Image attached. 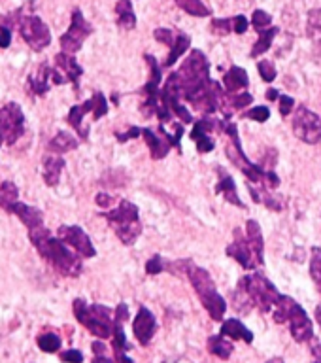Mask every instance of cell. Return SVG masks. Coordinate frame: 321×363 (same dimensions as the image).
<instances>
[{
    "mask_svg": "<svg viewBox=\"0 0 321 363\" xmlns=\"http://www.w3.org/2000/svg\"><path fill=\"white\" fill-rule=\"evenodd\" d=\"M29 241L36 248V252L40 254V258H44L63 277H80L81 269H83L81 255L78 252H72L69 244H64L59 236L55 238L46 227L29 231Z\"/></svg>",
    "mask_w": 321,
    "mask_h": 363,
    "instance_id": "1",
    "label": "cell"
},
{
    "mask_svg": "<svg viewBox=\"0 0 321 363\" xmlns=\"http://www.w3.org/2000/svg\"><path fill=\"white\" fill-rule=\"evenodd\" d=\"M280 292L270 282L269 278L261 272H253L240 278L238 288L235 292L233 303L238 312H250L252 309H259L261 312L274 311L276 303L280 299Z\"/></svg>",
    "mask_w": 321,
    "mask_h": 363,
    "instance_id": "2",
    "label": "cell"
},
{
    "mask_svg": "<svg viewBox=\"0 0 321 363\" xmlns=\"http://www.w3.org/2000/svg\"><path fill=\"white\" fill-rule=\"evenodd\" d=\"M0 25H6L10 29L18 27L19 35L33 52H42L52 44V33L44 21L35 13H27L25 8H18L16 12L8 13L6 18H0Z\"/></svg>",
    "mask_w": 321,
    "mask_h": 363,
    "instance_id": "3",
    "label": "cell"
},
{
    "mask_svg": "<svg viewBox=\"0 0 321 363\" xmlns=\"http://www.w3.org/2000/svg\"><path fill=\"white\" fill-rule=\"evenodd\" d=\"M272 318L278 323H287L291 337L297 342H308L314 337V325H312V320L308 318L306 311L297 301L287 295H280V299L272 311Z\"/></svg>",
    "mask_w": 321,
    "mask_h": 363,
    "instance_id": "4",
    "label": "cell"
},
{
    "mask_svg": "<svg viewBox=\"0 0 321 363\" xmlns=\"http://www.w3.org/2000/svg\"><path fill=\"white\" fill-rule=\"evenodd\" d=\"M74 316L97 339H110L114 335L115 314L104 305H87L83 299H74Z\"/></svg>",
    "mask_w": 321,
    "mask_h": 363,
    "instance_id": "5",
    "label": "cell"
},
{
    "mask_svg": "<svg viewBox=\"0 0 321 363\" xmlns=\"http://www.w3.org/2000/svg\"><path fill=\"white\" fill-rule=\"evenodd\" d=\"M187 277H189L191 284H193V288H195L197 295H199V299H201L202 306H204L208 314H210V318L216 320V322H221L225 316V312H227V303H225L223 297L218 294V289H216V284H214L210 272H208L206 269H202V267L189 265V269H187Z\"/></svg>",
    "mask_w": 321,
    "mask_h": 363,
    "instance_id": "6",
    "label": "cell"
},
{
    "mask_svg": "<svg viewBox=\"0 0 321 363\" xmlns=\"http://www.w3.org/2000/svg\"><path fill=\"white\" fill-rule=\"evenodd\" d=\"M103 216L108 219V224L115 231L117 238L127 246L134 244V241L142 233V224L138 219V207L132 204L131 201H121L119 207L110 210V212H104Z\"/></svg>",
    "mask_w": 321,
    "mask_h": 363,
    "instance_id": "7",
    "label": "cell"
},
{
    "mask_svg": "<svg viewBox=\"0 0 321 363\" xmlns=\"http://www.w3.org/2000/svg\"><path fill=\"white\" fill-rule=\"evenodd\" d=\"M91 35L93 25L83 18V13H81L80 8H76L74 12H72V21H70L69 30L59 38L61 50H63L64 53L74 55V53L80 52L81 46H83V42H86Z\"/></svg>",
    "mask_w": 321,
    "mask_h": 363,
    "instance_id": "8",
    "label": "cell"
},
{
    "mask_svg": "<svg viewBox=\"0 0 321 363\" xmlns=\"http://www.w3.org/2000/svg\"><path fill=\"white\" fill-rule=\"evenodd\" d=\"M0 131L4 144L13 146L25 133V114L18 103H8L0 108Z\"/></svg>",
    "mask_w": 321,
    "mask_h": 363,
    "instance_id": "9",
    "label": "cell"
},
{
    "mask_svg": "<svg viewBox=\"0 0 321 363\" xmlns=\"http://www.w3.org/2000/svg\"><path fill=\"white\" fill-rule=\"evenodd\" d=\"M293 133L306 144H317L321 140V117L306 106H298L293 115Z\"/></svg>",
    "mask_w": 321,
    "mask_h": 363,
    "instance_id": "10",
    "label": "cell"
},
{
    "mask_svg": "<svg viewBox=\"0 0 321 363\" xmlns=\"http://www.w3.org/2000/svg\"><path fill=\"white\" fill-rule=\"evenodd\" d=\"M57 236L64 244H69L74 252H78L81 258H86V260L97 255V250L93 246L91 238H89L86 231L81 229L80 225H61L57 231Z\"/></svg>",
    "mask_w": 321,
    "mask_h": 363,
    "instance_id": "11",
    "label": "cell"
},
{
    "mask_svg": "<svg viewBox=\"0 0 321 363\" xmlns=\"http://www.w3.org/2000/svg\"><path fill=\"white\" fill-rule=\"evenodd\" d=\"M225 252H227L229 258L238 261L246 271H253V269L259 267L257 260H255V255H253L252 248L247 244V238H240V231L238 229L235 231V242H230Z\"/></svg>",
    "mask_w": 321,
    "mask_h": 363,
    "instance_id": "12",
    "label": "cell"
},
{
    "mask_svg": "<svg viewBox=\"0 0 321 363\" xmlns=\"http://www.w3.org/2000/svg\"><path fill=\"white\" fill-rule=\"evenodd\" d=\"M155 331H157V322H155L153 312L146 309V306H140L134 322H132V333L136 337V340L142 346L149 345V340L153 339Z\"/></svg>",
    "mask_w": 321,
    "mask_h": 363,
    "instance_id": "13",
    "label": "cell"
},
{
    "mask_svg": "<svg viewBox=\"0 0 321 363\" xmlns=\"http://www.w3.org/2000/svg\"><path fill=\"white\" fill-rule=\"evenodd\" d=\"M53 63H55L53 67L61 72V76H63L66 83H72L76 89L80 87V78L83 76V69L78 64L74 55L61 52L53 57Z\"/></svg>",
    "mask_w": 321,
    "mask_h": 363,
    "instance_id": "14",
    "label": "cell"
},
{
    "mask_svg": "<svg viewBox=\"0 0 321 363\" xmlns=\"http://www.w3.org/2000/svg\"><path fill=\"white\" fill-rule=\"evenodd\" d=\"M8 212L13 214V216H18L29 231L44 227V214H42L40 208L30 207V204H25V202L18 201L12 208H10V210H8Z\"/></svg>",
    "mask_w": 321,
    "mask_h": 363,
    "instance_id": "15",
    "label": "cell"
},
{
    "mask_svg": "<svg viewBox=\"0 0 321 363\" xmlns=\"http://www.w3.org/2000/svg\"><path fill=\"white\" fill-rule=\"evenodd\" d=\"M93 108H95V106H93V98H89V100H86L83 104H76V106H72L69 115H66V121L70 123V127L74 129L81 140H86L87 137H89V127L83 123V117H86V114L93 112Z\"/></svg>",
    "mask_w": 321,
    "mask_h": 363,
    "instance_id": "16",
    "label": "cell"
},
{
    "mask_svg": "<svg viewBox=\"0 0 321 363\" xmlns=\"http://www.w3.org/2000/svg\"><path fill=\"white\" fill-rule=\"evenodd\" d=\"M64 159L63 156H57V154H47L44 157V163H42V178L46 182V185L49 188H55L61 180V173L64 168Z\"/></svg>",
    "mask_w": 321,
    "mask_h": 363,
    "instance_id": "17",
    "label": "cell"
},
{
    "mask_svg": "<svg viewBox=\"0 0 321 363\" xmlns=\"http://www.w3.org/2000/svg\"><path fill=\"white\" fill-rule=\"evenodd\" d=\"M27 83H29V89L33 91V95H36V97H44V95L49 91V87L53 86L52 83V67H49L47 63H42L35 74L29 76Z\"/></svg>",
    "mask_w": 321,
    "mask_h": 363,
    "instance_id": "18",
    "label": "cell"
},
{
    "mask_svg": "<svg viewBox=\"0 0 321 363\" xmlns=\"http://www.w3.org/2000/svg\"><path fill=\"white\" fill-rule=\"evenodd\" d=\"M246 238L250 248H252L255 260L259 265H263V254H264V244H263V233H261V225L255 219H250L246 224Z\"/></svg>",
    "mask_w": 321,
    "mask_h": 363,
    "instance_id": "19",
    "label": "cell"
},
{
    "mask_svg": "<svg viewBox=\"0 0 321 363\" xmlns=\"http://www.w3.org/2000/svg\"><path fill=\"white\" fill-rule=\"evenodd\" d=\"M219 333L227 337V339H235V340H244V342H253V333L250 329L240 322V320H236V318H229V320H225L221 323V331Z\"/></svg>",
    "mask_w": 321,
    "mask_h": 363,
    "instance_id": "20",
    "label": "cell"
},
{
    "mask_svg": "<svg viewBox=\"0 0 321 363\" xmlns=\"http://www.w3.org/2000/svg\"><path fill=\"white\" fill-rule=\"evenodd\" d=\"M80 146V140L72 137L70 133L66 131H59L52 140H49V144H47V150L49 154H57V156H63L66 151H72L76 150Z\"/></svg>",
    "mask_w": 321,
    "mask_h": 363,
    "instance_id": "21",
    "label": "cell"
},
{
    "mask_svg": "<svg viewBox=\"0 0 321 363\" xmlns=\"http://www.w3.org/2000/svg\"><path fill=\"white\" fill-rule=\"evenodd\" d=\"M218 174H219V184H218V188H216V191H218V193H223L225 201L227 202L235 204V207L244 208V202L238 199V193H236L235 180L230 178L229 174L225 173L223 168H218Z\"/></svg>",
    "mask_w": 321,
    "mask_h": 363,
    "instance_id": "22",
    "label": "cell"
},
{
    "mask_svg": "<svg viewBox=\"0 0 321 363\" xmlns=\"http://www.w3.org/2000/svg\"><path fill=\"white\" fill-rule=\"evenodd\" d=\"M142 134H144V140L148 142L149 150H151V157H153V159H163V157L167 156L168 150H170V142L165 139V134L160 133L163 137H157V133H153L151 129H142Z\"/></svg>",
    "mask_w": 321,
    "mask_h": 363,
    "instance_id": "23",
    "label": "cell"
},
{
    "mask_svg": "<svg viewBox=\"0 0 321 363\" xmlns=\"http://www.w3.org/2000/svg\"><path fill=\"white\" fill-rule=\"evenodd\" d=\"M223 86L227 93H238L240 89H246L250 86L247 80V72L240 67H233V69L223 76Z\"/></svg>",
    "mask_w": 321,
    "mask_h": 363,
    "instance_id": "24",
    "label": "cell"
},
{
    "mask_svg": "<svg viewBox=\"0 0 321 363\" xmlns=\"http://www.w3.org/2000/svg\"><path fill=\"white\" fill-rule=\"evenodd\" d=\"M115 13H117V25L121 29L132 30L136 27V16H134V10H132L131 0H117Z\"/></svg>",
    "mask_w": 321,
    "mask_h": 363,
    "instance_id": "25",
    "label": "cell"
},
{
    "mask_svg": "<svg viewBox=\"0 0 321 363\" xmlns=\"http://www.w3.org/2000/svg\"><path fill=\"white\" fill-rule=\"evenodd\" d=\"M208 350L214 356L221 357V359H229L230 354H233V345H230L227 337H223V335H216V337L208 339Z\"/></svg>",
    "mask_w": 321,
    "mask_h": 363,
    "instance_id": "26",
    "label": "cell"
},
{
    "mask_svg": "<svg viewBox=\"0 0 321 363\" xmlns=\"http://www.w3.org/2000/svg\"><path fill=\"white\" fill-rule=\"evenodd\" d=\"M278 27H269V29H264L259 33V40L253 44V50H252V57H259V55H263L270 50V44L274 40V36L278 35Z\"/></svg>",
    "mask_w": 321,
    "mask_h": 363,
    "instance_id": "27",
    "label": "cell"
},
{
    "mask_svg": "<svg viewBox=\"0 0 321 363\" xmlns=\"http://www.w3.org/2000/svg\"><path fill=\"white\" fill-rule=\"evenodd\" d=\"M19 201V190L18 185L6 180V182H2L0 184V207L4 208V210H10V208Z\"/></svg>",
    "mask_w": 321,
    "mask_h": 363,
    "instance_id": "28",
    "label": "cell"
},
{
    "mask_svg": "<svg viewBox=\"0 0 321 363\" xmlns=\"http://www.w3.org/2000/svg\"><path fill=\"white\" fill-rule=\"evenodd\" d=\"M189 44H191V38L187 35H184V33H178V38H176V42L173 44V47H170V53H168L167 61H165V67H173L176 61H178L182 55H184L187 50H189Z\"/></svg>",
    "mask_w": 321,
    "mask_h": 363,
    "instance_id": "29",
    "label": "cell"
},
{
    "mask_svg": "<svg viewBox=\"0 0 321 363\" xmlns=\"http://www.w3.org/2000/svg\"><path fill=\"white\" fill-rule=\"evenodd\" d=\"M178 8H182L185 13H189L193 18H208L210 8L202 4V0H174Z\"/></svg>",
    "mask_w": 321,
    "mask_h": 363,
    "instance_id": "30",
    "label": "cell"
},
{
    "mask_svg": "<svg viewBox=\"0 0 321 363\" xmlns=\"http://www.w3.org/2000/svg\"><path fill=\"white\" fill-rule=\"evenodd\" d=\"M191 139L197 142V150H199V154H208V151L214 150V140L208 137L206 131H204L199 123H195V127L191 131Z\"/></svg>",
    "mask_w": 321,
    "mask_h": 363,
    "instance_id": "31",
    "label": "cell"
},
{
    "mask_svg": "<svg viewBox=\"0 0 321 363\" xmlns=\"http://www.w3.org/2000/svg\"><path fill=\"white\" fill-rule=\"evenodd\" d=\"M253 103V97L250 93H225L223 106H230V112L233 110H242L250 106Z\"/></svg>",
    "mask_w": 321,
    "mask_h": 363,
    "instance_id": "32",
    "label": "cell"
},
{
    "mask_svg": "<svg viewBox=\"0 0 321 363\" xmlns=\"http://www.w3.org/2000/svg\"><path fill=\"white\" fill-rule=\"evenodd\" d=\"M36 345L46 354H55L61 348V337L57 333H42L36 339Z\"/></svg>",
    "mask_w": 321,
    "mask_h": 363,
    "instance_id": "33",
    "label": "cell"
},
{
    "mask_svg": "<svg viewBox=\"0 0 321 363\" xmlns=\"http://www.w3.org/2000/svg\"><path fill=\"white\" fill-rule=\"evenodd\" d=\"M310 275H312V280H314L315 286H317V292L321 294V248H312Z\"/></svg>",
    "mask_w": 321,
    "mask_h": 363,
    "instance_id": "34",
    "label": "cell"
},
{
    "mask_svg": "<svg viewBox=\"0 0 321 363\" xmlns=\"http://www.w3.org/2000/svg\"><path fill=\"white\" fill-rule=\"evenodd\" d=\"M93 117L95 120H100V117H104V115L108 114V100H106V97H104L103 93L100 91H95L93 93Z\"/></svg>",
    "mask_w": 321,
    "mask_h": 363,
    "instance_id": "35",
    "label": "cell"
},
{
    "mask_svg": "<svg viewBox=\"0 0 321 363\" xmlns=\"http://www.w3.org/2000/svg\"><path fill=\"white\" fill-rule=\"evenodd\" d=\"M270 23H272V16H269L267 12H263V10H255L252 16V25L255 27V30L257 33H261V30L269 29Z\"/></svg>",
    "mask_w": 321,
    "mask_h": 363,
    "instance_id": "36",
    "label": "cell"
},
{
    "mask_svg": "<svg viewBox=\"0 0 321 363\" xmlns=\"http://www.w3.org/2000/svg\"><path fill=\"white\" fill-rule=\"evenodd\" d=\"M244 117L257 121V123H264L270 117V110L267 106H253L252 110H247L246 114H244Z\"/></svg>",
    "mask_w": 321,
    "mask_h": 363,
    "instance_id": "37",
    "label": "cell"
},
{
    "mask_svg": "<svg viewBox=\"0 0 321 363\" xmlns=\"http://www.w3.org/2000/svg\"><path fill=\"white\" fill-rule=\"evenodd\" d=\"M155 40L163 42V44H167L168 47H173V44L176 42V38H178V33L173 29H157L153 33Z\"/></svg>",
    "mask_w": 321,
    "mask_h": 363,
    "instance_id": "38",
    "label": "cell"
},
{
    "mask_svg": "<svg viewBox=\"0 0 321 363\" xmlns=\"http://www.w3.org/2000/svg\"><path fill=\"white\" fill-rule=\"evenodd\" d=\"M210 29H212V33H216L219 36L229 35L230 30H233V19H214Z\"/></svg>",
    "mask_w": 321,
    "mask_h": 363,
    "instance_id": "39",
    "label": "cell"
},
{
    "mask_svg": "<svg viewBox=\"0 0 321 363\" xmlns=\"http://www.w3.org/2000/svg\"><path fill=\"white\" fill-rule=\"evenodd\" d=\"M257 70L264 81H274L276 69H274V64L270 63V61H259Z\"/></svg>",
    "mask_w": 321,
    "mask_h": 363,
    "instance_id": "40",
    "label": "cell"
},
{
    "mask_svg": "<svg viewBox=\"0 0 321 363\" xmlns=\"http://www.w3.org/2000/svg\"><path fill=\"white\" fill-rule=\"evenodd\" d=\"M61 362L63 363H83V354L76 348H70V350H64L59 354Z\"/></svg>",
    "mask_w": 321,
    "mask_h": 363,
    "instance_id": "41",
    "label": "cell"
},
{
    "mask_svg": "<svg viewBox=\"0 0 321 363\" xmlns=\"http://www.w3.org/2000/svg\"><path fill=\"white\" fill-rule=\"evenodd\" d=\"M165 269V263H163V258L160 255H153L151 260L146 263V272L148 275H159Z\"/></svg>",
    "mask_w": 321,
    "mask_h": 363,
    "instance_id": "42",
    "label": "cell"
},
{
    "mask_svg": "<svg viewBox=\"0 0 321 363\" xmlns=\"http://www.w3.org/2000/svg\"><path fill=\"white\" fill-rule=\"evenodd\" d=\"M293 108H295V100H293V97H289V95H281L280 97V114L286 117V115L291 114Z\"/></svg>",
    "mask_w": 321,
    "mask_h": 363,
    "instance_id": "43",
    "label": "cell"
},
{
    "mask_svg": "<svg viewBox=\"0 0 321 363\" xmlns=\"http://www.w3.org/2000/svg\"><path fill=\"white\" fill-rule=\"evenodd\" d=\"M10 42H12V29L6 25H0V47L6 50L10 47Z\"/></svg>",
    "mask_w": 321,
    "mask_h": 363,
    "instance_id": "44",
    "label": "cell"
},
{
    "mask_svg": "<svg viewBox=\"0 0 321 363\" xmlns=\"http://www.w3.org/2000/svg\"><path fill=\"white\" fill-rule=\"evenodd\" d=\"M233 30H235L236 35H244L247 30V19L244 16H236L233 18Z\"/></svg>",
    "mask_w": 321,
    "mask_h": 363,
    "instance_id": "45",
    "label": "cell"
},
{
    "mask_svg": "<svg viewBox=\"0 0 321 363\" xmlns=\"http://www.w3.org/2000/svg\"><path fill=\"white\" fill-rule=\"evenodd\" d=\"M138 134H142V129H140V127H131V129H129V131H127L125 134H115V137H117V140H119V142H127V140L136 139Z\"/></svg>",
    "mask_w": 321,
    "mask_h": 363,
    "instance_id": "46",
    "label": "cell"
},
{
    "mask_svg": "<svg viewBox=\"0 0 321 363\" xmlns=\"http://www.w3.org/2000/svg\"><path fill=\"white\" fill-rule=\"evenodd\" d=\"M95 201H97V204H98V207H100V208H108L110 204L114 202V197L106 195V193H98L97 199H95Z\"/></svg>",
    "mask_w": 321,
    "mask_h": 363,
    "instance_id": "47",
    "label": "cell"
},
{
    "mask_svg": "<svg viewBox=\"0 0 321 363\" xmlns=\"http://www.w3.org/2000/svg\"><path fill=\"white\" fill-rule=\"evenodd\" d=\"M114 354H115V359H117V363H134L131 357L127 356V350H114Z\"/></svg>",
    "mask_w": 321,
    "mask_h": 363,
    "instance_id": "48",
    "label": "cell"
},
{
    "mask_svg": "<svg viewBox=\"0 0 321 363\" xmlns=\"http://www.w3.org/2000/svg\"><path fill=\"white\" fill-rule=\"evenodd\" d=\"M93 363H114L112 359H110L106 354H95V357H93Z\"/></svg>",
    "mask_w": 321,
    "mask_h": 363,
    "instance_id": "49",
    "label": "cell"
},
{
    "mask_svg": "<svg viewBox=\"0 0 321 363\" xmlns=\"http://www.w3.org/2000/svg\"><path fill=\"white\" fill-rule=\"evenodd\" d=\"M280 91L278 89H267V98L269 100H280Z\"/></svg>",
    "mask_w": 321,
    "mask_h": 363,
    "instance_id": "50",
    "label": "cell"
},
{
    "mask_svg": "<svg viewBox=\"0 0 321 363\" xmlns=\"http://www.w3.org/2000/svg\"><path fill=\"white\" fill-rule=\"evenodd\" d=\"M314 362L321 363V345H317L314 348Z\"/></svg>",
    "mask_w": 321,
    "mask_h": 363,
    "instance_id": "51",
    "label": "cell"
},
{
    "mask_svg": "<svg viewBox=\"0 0 321 363\" xmlns=\"http://www.w3.org/2000/svg\"><path fill=\"white\" fill-rule=\"evenodd\" d=\"M315 320H317V323L321 325V305L315 309Z\"/></svg>",
    "mask_w": 321,
    "mask_h": 363,
    "instance_id": "52",
    "label": "cell"
},
{
    "mask_svg": "<svg viewBox=\"0 0 321 363\" xmlns=\"http://www.w3.org/2000/svg\"><path fill=\"white\" fill-rule=\"evenodd\" d=\"M267 363H284V359H281V357H272V359H269Z\"/></svg>",
    "mask_w": 321,
    "mask_h": 363,
    "instance_id": "53",
    "label": "cell"
},
{
    "mask_svg": "<svg viewBox=\"0 0 321 363\" xmlns=\"http://www.w3.org/2000/svg\"><path fill=\"white\" fill-rule=\"evenodd\" d=\"M4 144V137H2V131H0V146Z\"/></svg>",
    "mask_w": 321,
    "mask_h": 363,
    "instance_id": "54",
    "label": "cell"
}]
</instances>
